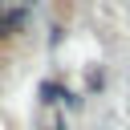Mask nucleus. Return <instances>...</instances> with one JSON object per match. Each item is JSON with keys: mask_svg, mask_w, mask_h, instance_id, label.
Segmentation results:
<instances>
[{"mask_svg": "<svg viewBox=\"0 0 130 130\" xmlns=\"http://www.w3.org/2000/svg\"><path fill=\"white\" fill-rule=\"evenodd\" d=\"M20 24H24V4H16V0H4V4H0V37L16 32Z\"/></svg>", "mask_w": 130, "mask_h": 130, "instance_id": "nucleus-1", "label": "nucleus"}, {"mask_svg": "<svg viewBox=\"0 0 130 130\" xmlns=\"http://www.w3.org/2000/svg\"><path fill=\"white\" fill-rule=\"evenodd\" d=\"M16 4H24V8H28V4H37V0H16Z\"/></svg>", "mask_w": 130, "mask_h": 130, "instance_id": "nucleus-2", "label": "nucleus"}, {"mask_svg": "<svg viewBox=\"0 0 130 130\" xmlns=\"http://www.w3.org/2000/svg\"><path fill=\"white\" fill-rule=\"evenodd\" d=\"M53 130H65V126H61V122H57V126H53Z\"/></svg>", "mask_w": 130, "mask_h": 130, "instance_id": "nucleus-3", "label": "nucleus"}]
</instances>
